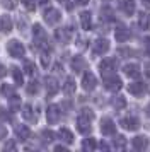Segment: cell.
I'll return each mask as SVG.
<instances>
[{
    "mask_svg": "<svg viewBox=\"0 0 150 152\" xmlns=\"http://www.w3.org/2000/svg\"><path fill=\"white\" fill-rule=\"evenodd\" d=\"M121 86H123V82H121V79L118 75H114L113 72H111V75L109 74H104V87L108 91H119L121 89Z\"/></svg>",
    "mask_w": 150,
    "mask_h": 152,
    "instance_id": "obj_2",
    "label": "cell"
},
{
    "mask_svg": "<svg viewBox=\"0 0 150 152\" xmlns=\"http://www.w3.org/2000/svg\"><path fill=\"white\" fill-rule=\"evenodd\" d=\"M46 118H48V123H58L61 118V111H60V106H56V104H51L46 111Z\"/></svg>",
    "mask_w": 150,
    "mask_h": 152,
    "instance_id": "obj_4",
    "label": "cell"
},
{
    "mask_svg": "<svg viewBox=\"0 0 150 152\" xmlns=\"http://www.w3.org/2000/svg\"><path fill=\"white\" fill-rule=\"evenodd\" d=\"M4 7H5V9H12L14 7V2H12V0H4Z\"/></svg>",
    "mask_w": 150,
    "mask_h": 152,
    "instance_id": "obj_41",
    "label": "cell"
},
{
    "mask_svg": "<svg viewBox=\"0 0 150 152\" xmlns=\"http://www.w3.org/2000/svg\"><path fill=\"white\" fill-rule=\"evenodd\" d=\"M121 10L126 15L135 14V2L133 0H121Z\"/></svg>",
    "mask_w": 150,
    "mask_h": 152,
    "instance_id": "obj_20",
    "label": "cell"
},
{
    "mask_svg": "<svg viewBox=\"0 0 150 152\" xmlns=\"http://www.w3.org/2000/svg\"><path fill=\"white\" fill-rule=\"evenodd\" d=\"M108 50H109L108 39H97V41L94 43V46H92V51H94L95 55H104Z\"/></svg>",
    "mask_w": 150,
    "mask_h": 152,
    "instance_id": "obj_9",
    "label": "cell"
},
{
    "mask_svg": "<svg viewBox=\"0 0 150 152\" xmlns=\"http://www.w3.org/2000/svg\"><path fill=\"white\" fill-rule=\"evenodd\" d=\"M128 91L131 92V94H135V96H142L143 92H145V84H143V82L130 84V86H128Z\"/></svg>",
    "mask_w": 150,
    "mask_h": 152,
    "instance_id": "obj_22",
    "label": "cell"
},
{
    "mask_svg": "<svg viewBox=\"0 0 150 152\" xmlns=\"http://www.w3.org/2000/svg\"><path fill=\"white\" fill-rule=\"evenodd\" d=\"M145 69H147V75L150 77V62H147V65H145Z\"/></svg>",
    "mask_w": 150,
    "mask_h": 152,
    "instance_id": "obj_47",
    "label": "cell"
},
{
    "mask_svg": "<svg viewBox=\"0 0 150 152\" xmlns=\"http://www.w3.org/2000/svg\"><path fill=\"white\" fill-rule=\"evenodd\" d=\"M75 2H77L79 5H87L89 4V0H75Z\"/></svg>",
    "mask_w": 150,
    "mask_h": 152,
    "instance_id": "obj_46",
    "label": "cell"
},
{
    "mask_svg": "<svg viewBox=\"0 0 150 152\" xmlns=\"http://www.w3.org/2000/svg\"><path fill=\"white\" fill-rule=\"evenodd\" d=\"M15 137L19 138V140H27L29 138V135H31V130H29V126L27 125H15Z\"/></svg>",
    "mask_w": 150,
    "mask_h": 152,
    "instance_id": "obj_12",
    "label": "cell"
},
{
    "mask_svg": "<svg viewBox=\"0 0 150 152\" xmlns=\"http://www.w3.org/2000/svg\"><path fill=\"white\" fill-rule=\"evenodd\" d=\"M116 65H118V60L116 58H106L104 62H101L99 69H101L102 74H109V72H113L116 69Z\"/></svg>",
    "mask_w": 150,
    "mask_h": 152,
    "instance_id": "obj_10",
    "label": "cell"
},
{
    "mask_svg": "<svg viewBox=\"0 0 150 152\" xmlns=\"http://www.w3.org/2000/svg\"><path fill=\"white\" fill-rule=\"evenodd\" d=\"M114 36H116V39H118L119 43H125V41H128V39H130L131 33H130L128 28H123V26H119V28L116 29Z\"/></svg>",
    "mask_w": 150,
    "mask_h": 152,
    "instance_id": "obj_14",
    "label": "cell"
},
{
    "mask_svg": "<svg viewBox=\"0 0 150 152\" xmlns=\"http://www.w3.org/2000/svg\"><path fill=\"white\" fill-rule=\"evenodd\" d=\"M95 84H97V79H95L94 74H90V72H85L84 77H82V87L85 91H94Z\"/></svg>",
    "mask_w": 150,
    "mask_h": 152,
    "instance_id": "obj_7",
    "label": "cell"
},
{
    "mask_svg": "<svg viewBox=\"0 0 150 152\" xmlns=\"http://www.w3.org/2000/svg\"><path fill=\"white\" fill-rule=\"evenodd\" d=\"M61 4H63V5H65V7L68 9V10H72V7H74V5H72V4H70L68 0H61Z\"/></svg>",
    "mask_w": 150,
    "mask_h": 152,
    "instance_id": "obj_42",
    "label": "cell"
},
{
    "mask_svg": "<svg viewBox=\"0 0 150 152\" xmlns=\"http://www.w3.org/2000/svg\"><path fill=\"white\" fill-rule=\"evenodd\" d=\"M55 151H65V147H63V145H56V147H55Z\"/></svg>",
    "mask_w": 150,
    "mask_h": 152,
    "instance_id": "obj_48",
    "label": "cell"
},
{
    "mask_svg": "<svg viewBox=\"0 0 150 152\" xmlns=\"http://www.w3.org/2000/svg\"><path fill=\"white\" fill-rule=\"evenodd\" d=\"M145 48H147V53L150 55V38L149 39H145Z\"/></svg>",
    "mask_w": 150,
    "mask_h": 152,
    "instance_id": "obj_45",
    "label": "cell"
},
{
    "mask_svg": "<svg viewBox=\"0 0 150 152\" xmlns=\"http://www.w3.org/2000/svg\"><path fill=\"white\" fill-rule=\"evenodd\" d=\"M0 91H2V94L7 96V97L14 94V87L10 86V84H2V89H0Z\"/></svg>",
    "mask_w": 150,
    "mask_h": 152,
    "instance_id": "obj_31",
    "label": "cell"
},
{
    "mask_svg": "<svg viewBox=\"0 0 150 152\" xmlns=\"http://www.w3.org/2000/svg\"><path fill=\"white\" fill-rule=\"evenodd\" d=\"M0 118H9V115H7V111L4 108H0Z\"/></svg>",
    "mask_w": 150,
    "mask_h": 152,
    "instance_id": "obj_44",
    "label": "cell"
},
{
    "mask_svg": "<svg viewBox=\"0 0 150 152\" xmlns=\"http://www.w3.org/2000/svg\"><path fill=\"white\" fill-rule=\"evenodd\" d=\"M121 126L125 130H136V128L140 126V121H138L135 116H126V118L121 120Z\"/></svg>",
    "mask_w": 150,
    "mask_h": 152,
    "instance_id": "obj_11",
    "label": "cell"
},
{
    "mask_svg": "<svg viewBox=\"0 0 150 152\" xmlns=\"http://www.w3.org/2000/svg\"><path fill=\"white\" fill-rule=\"evenodd\" d=\"M27 92H29V94H36V92H38V91H39V84L36 82V80H33V82H29L27 84Z\"/></svg>",
    "mask_w": 150,
    "mask_h": 152,
    "instance_id": "obj_32",
    "label": "cell"
},
{
    "mask_svg": "<svg viewBox=\"0 0 150 152\" xmlns=\"http://www.w3.org/2000/svg\"><path fill=\"white\" fill-rule=\"evenodd\" d=\"M101 132L106 135V137L114 135V133H116V125H114V121H113L111 118H104V120L101 121Z\"/></svg>",
    "mask_w": 150,
    "mask_h": 152,
    "instance_id": "obj_6",
    "label": "cell"
},
{
    "mask_svg": "<svg viewBox=\"0 0 150 152\" xmlns=\"http://www.w3.org/2000/svg\"><path fill=\"white\" fill-rule=\"evenodd\" d=\"M10 72H12L15 84H17V86H22V84H24V80H22V70H20L19 67H12V69H10Z\"/></svg>",
    "mask_w": 150,
    "mask_h": 152,
    "instance_id": "obj_28",
    "label": "cell"
},
{
    "mask_svg": "<svg viewBox=\"0 0 150 152\" xmlns=\"http://www.w3.org/2000/svg\"><path fill=\"white\" fill-rule=\"evenodd\" d=\"M138 24H140V28L142 29H150V15L149 14H138Z\"/></svg>",
    "mask_w": 150,
    "mask_h": 152,
    "instance_id": "obj_26",
    "label": "cell"
},
{
    "mask_svg": "<svg viewBox=\"0 0 150 152\" xmlns=\"http://www.w3.org/2000/svg\"><path fill=\"white\" fill-rule=\"evenodd\" d=\"M102 19H106V21H113V12L104 10V12H102Z\"/></svg>",
    "mask_w": 150,
    "mask_h": 152,
    "instance_id": "obj_37",
    "label": "cell"
},
{
    "mask_svg": "<svg viewBox=\"0 0 150 152\" xmlns=\"http://www.w3.org/2000/svg\"><path fill=\"white\" fill-rule=\"evenodd\" d=\"M43 17H44V21L48 22V24H56V22H60L61 19V14L60 10H56V9H46L44 10V14H43Z\"/></svg>",
    "mask_w": 150,
    "mask_h": 152,
    "instance_id": "obj_5",
    "label": "cell"
},
{
    "mask_svg": "<svg viewBox=\"0 0 150 152\" xmlns=\"http://www.w3.org/2000/svg\"><path fill=\"white\" fill-rule=\"evenodd\" d=\"M5 74H7V69L4 65H0V77H5Z\"/></svg>",
    "mask_w": 150,
    "mask_h": 152,
    "instance_id": "obj_43",
    "label": "cell"
},
{
    "mask_svg": "<svg viewBox=\"0 0 150 152\" xmlns=\"http://www.w3.org/2000/svg\"><path fill=\"white\" fill-rule=\"evenodd\" d=\"M125 75L131 77V79L138 77L140 75V67H138L136 63H128V65H125Z\"/></svg>",
    "mask_w": 150,
    "mask_h": 152,
    "instance_id": "obj_15",
    "label": "cell"
},
{
    "mask_svg": "<svg viewBox=\"0 0 150 152\" xmlns=\"http://www.w3.org/2000/svg\"><path fill=\"white\" fill-rule=\"evenodd\" d=\"M33 33H34V39L38 45H44L46 43V33H44V29L41 28L39 24H36L33 28Z\"/></svg>",
    "mask_w": 150,
    "mask_h": 152,
    "instance_id": "obj_13",
    "label": "cell"
},
{
    "mask_svg": "<svg viewBox=\"0 0 150 152\" xmlns=\"http://www.w3.org/2000/svg\"><path fill=\"white\" fill-rule=\"evenodd\" d=\"M7 51L10 53V56L14 58H22V56L26 55V50H24V45L17 39H10V41L7 43Z\"/></svg>",
    "mask_w": 150,
    "mask_h": 152,
    "instance_id": "obj_1",
    "label": "cell"
},
{
    "mask_svg": "<svg viewBox=\"0 0 150 152\" xmlns=\"http://www.w3.org/2000/svg\"><path fill=\"white\" fill-rule=\"evenodd\" d=\"M55 36H56V39L60 43H65L67 45L68 41H70V38H72V31L68 28H60L55 31Z\"/></svg>",
    "mask_w": 150,
    "mask_h": 152,
    "instance_id": "obj_8",
    "label": "cell"
},
{
    "mask_svg": "<svg viewBox=\"0 0 150 152\" xmlns=\"http://www.w3.org/2000/svg\"><path fill=\"white\" fill-rule=\"evenodd\" d=\"M113 104H114L116 110H123V108L126 106V99H125L123 96H116L114 101H113Z\"/></svg>",
    "mask_w": 150,
    "mask_h": 152,
    "instance_id": "obj_30",
    "label": "cell"
},
{
    "mask_svg": "<svg viewBox=\"0 0 150 152\" xmlns=\"http://www.w3.org/2000/svg\"><path fill=\"white\" fill-rule=\"evenodd\" d=\"M58 137H60L63 142H67V144H72V142H74V133L68 130V128H60V130H58Z\"/></svg>",
    "mask_w": 150,
    "mask_h": 152,
    "instance_id": "obj_24",
    "label": "cell"
},
{
    "mask_svg": "<svg viewBox=\"0 0 150 152\" xmlns=\"http://www.w3.org/2000/svg\"><path fill=\"white\" fill-rule=\"evenodd\" d=\"M95 147H97V144H95L94 138H85V140L82 142V149H84V151H94Z\"/></svg>",
    "mask_w": 150,
    "mask_h": 152,
    "instance_id": "obj_29",
    "label": "cell"
},
{
    "mask_svg": "<svg viewBox=\"0 0 150 152\" xmlns=\"http://www.w3.org/2000/svg\"><path fill=\"white\" fill-rule=\"evenodd\" d=\"M133 147L136 151H145L149 147V138L147 137H135L133 138Z\"/></svg>",
    "mask_w": 150,
    "mask_h": 152,
    "instance_id": "obj_21",
    "label": "cell"
},
{
    "mask_svg": "<svg viewBox=\"0 0 150 152\" xmlns=\"http://www.w3.org/2000/svg\"><path fill=\"white\" fill-rule=\"evenodd\" d=\"M72 69L75 72H82V70L85 69V60L82 58V56H74V60H72Z\"/></svg>",
    "mask_w": 150,
    "mask_h": 152,
    "instance_id": "obj_25",
    "label": "cell"
},
{
    "mask_svg": "<svg viewBox=\"0 0 150 152\" xmlns=\"http://www.w3.org/2000/svg\"><path fill=\"white\" fill-rule=\"evenodd\" d=\"M5 137H7V128L4 125H0V140H4Z\"/></svg>",
    "mask_w": 150,
    "mask_h": 152,
    "instance_id": "obj_39",
    "label": "cell"
},
{
    "mask_svg": "<svg viewBox=\"0 0 150 152\" xmlns=\"http://www.w3.org/2000/svg\"><path fill=\"white\" fill-rule=\"evenodd\" d=\"M48 0H39V4H43V5H44V4H46Z\"/></svg>",
    "mask_w": 150,
    "mask_h": 152,
    "instance_id": "obj_51",
    "label": "cell"
},
{
    "mask_svg": "<svg viewBox=\"0 0 150 152\" xmlns=\"http://www.w3.org/2000/svg\"><path fill=\"white\" fill-rule=\"evenodd\" d=\"M147 115L150 116V104H149V108H147Z\"/></svg>",
    "mask_w": 150,
    "mask_h": 152,
    "instance_id": "obj_50",
    "label": "cell"
},
{
    "mask_svg": "<svg viewBox=\"0 0 150 152\" xmlns=\"http://www.w3.org/2000/svg\"><path fill=\"white\" fill-rule=\"evenodd\" d=\"M114 147L116 149H125V147H126V140H125V137H121V135L116 137L114 138Z\"/></svg>",
    "mask_w": 150,
    "mask_h": 152,
    "instance_id": "obj_35",
    "label": "cell"
},
{
    "mask_svg": "<svg viewBox=\"0 0 150 152\" xmlns=\"http://www.w3.org/2000/svg\"><path fill=\"white\" fill-rule=\"evenodd\" d=\"M0 31L2 33L12 31V19H10V15H0Z\"/></svg>",
    "mask_w": 150,
    "mask_h": 152,
    "instance_id": "obj_16",
    "label": "cell"
},
{
    "mask_svg": "<svg viewBox=\"0 0 150 152\" xmlns=\"http://www.w3.org/2000/svg\"><path fill=\"white\" fill-rule=\"evenodd\" d=\"M41 137L44 138L46 142H53V140H55V133L51 130H43V132H41Z\"/></svg>",
    "mask_w": 150,
    "mask_h": 152,
    "instance_id": "obj_33",
    "label": "cell"
},
{
    "mask_svg": "<svg viewBox=\"0 0 150 152\" xmlns=\"http://www.w3.org/2000/svg\"><path fill=\"white\" fill-rule=\"evenodd\" d=\"M26 75H33L34 74V63H31V62H26L24 63V70H22Z\"/></svg>",
    "mask_w": 150,
    "mask_h": 152,
    "instance_id": "obj_36",
    "label": "cell"
},
{
    "mask_svg": "<svg viewBox=\"0 0 150 152\" xmlns=\"http://www.w3.org/2000/svg\"><path fill=\"white\" fill-rule=\"evenodd\" d=\"M44 82H46V91L48 94H56V91H58V82H56V79L55 77H46L44 79Z\"/></svg>",
    "mask_w": 150,
    "mask_h": 152,
    "instance_id": "obj_19",
    "label": "cell"
},
{
    "mask_svg": "<svg viewBox=\"0 0 150 152\" xmlns=\"http://www.w3.org/2000/svg\"><path fill=\"white\" fill-rule=\"evenodd\" d=\"M22 116H24L26 121H36V113L33 111V106L31 104H26L22 108Z\"/></svg>",
    "mask_w": 150,
    "mask_h": 152,
    "instance_id": "obj_23",
    "label": "cell"
},
{
    "mask_svg": "<svg viewBox=\"0 0 150 152\" xmlns=\"http://www.w3.org/2000/svg\"><path fill=\"white\" fill-rule=\"evenodd\" d=\"M63 92H65L67 96L75 92V80L72 79V77H68L67 80H65V84H63Z\"/></svg>",
    "mask_w": 150,
    "mask_h": 152,
    "instance_id": "obj_27",
    "label": "cell"
},
{
    "mask_svg": "<svg viewBox=\"0 0 150 152\" xmlns=\"http://www.w3.org/2000/svg\"><path fill=\"white\" fill-rule=\"evenodd\" d=\"M143 5H145V7H149V9H150V0H143Z\"/></svg>",
    "mask_w": 150,
    "mask_h": 152,
    "instance_id": "obj_49",
    "label": "cell"
},
{
    "mask_svg": "<svg viewBox=\"0 0 150 152\" xmlns=\"http://www.w3.org/2000/svg\"><path fill=\"white\" fill-rule=\"evenodd\" d=\"M4 151H15V144H14V142H7V144L4 145Z\"/></svg>",
    "mask_w": 150,
    "mask_h": 152,
    "instance_id": "obj_38",
    "label": "cell"
},
{
    "mask_svg": "<svg viewBox=\"0 0 150 152\" xmlns=\"http://www.w3.org/2000/svg\"><path fill=\"white\" fill-rule=\"evenodd\" d=\"M22 5H24L27 10H34L36 5H38V0H22Z\"/></svg>",
    "mask_w": 150,
    "mask_h": 152,
    "instance_id": "obj_34",
    "label": "cell"
},
{
    "mask_svg": "<svg viewBox=\"0 0 150 152\" xmlns=\"http://www.w3.org/2000/svg\"><path fill=\"white\" fill-rule=\"evenodd\" d=\"M41 63L46 67L48 65V53H41Z\"/></svg>",
    "mask_w": 150,
    "mask_h": 152,
    "instance_id": "obj_40",
    "label": "cell"
},
{
    "mask_svg": "<svg viewBox=\"0 0 150 152\" xmlns=\"http://www.w3.org/2000/svg\"><path fill=\"white\" fill-rule=\"evenodd\" d=\"M9 110H10V113H15L20 110V97L17 94L9 96Z\"/></svg>",
    "mask_w": 150,
    "mask_h": 152,
    "instance_id": "obj_18",
    "label": "cell"
},
{
    "mask_svg": "<svg viewBox=\"0 0 150 152\" xmlns=\"http://www.w3.org/2000/svg\"><path fill=\"white\" fill-rule=\"evenodd\" d=\"M80 24H82V29H89L92 28V14L90 12H82L80 14Z\"/></svg>",
    "mask_w": 150,
    "mask_h": 152,
    "instance_id": "obj_17",
    "label": "cell"
},
{
    "mask_svg": "<svg viewBox=\"0 0 150 152\" xmlns=\"http://www.w3.org/2000/svg\"><path fill=\"white\" fill-rule=\"evenodd\" d=\"M90 120H92L90 116L82 113L80 116L77 118V130L80 132V133H84V135H87L89 132H90Z\"/></svg>",
    "mask_w": 150,
    "mask_h": 152,
    "instance_id": "obj_3",
    "label": "cell"
}]
</instances>
